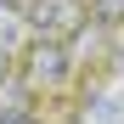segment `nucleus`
<instances>
[{
    "instance_id": "f257e3e1",
    "label": "nucleus",
    "mask_w": 124,
    "mask_h": 124,
    "mask_svg": "<svg viewBox=\"0 0 124 124\" xmlns=\"http://www.w3.org/2000/svg\"><path fill=\"white\" fill-rule=\"evenodd\" d=\"M68 73H73V51H68V39H45V34H34L28 45H23V85L39 96V90H62L68 85Z\"/></svg>"
},
{
    "instance_id": "f03ea898",
    "label": "nucleus",
    "mask_w": 124,
    "mask_h": 124,
    "mask_svg": "<svg viewBox=\"0 0 124 124\" xmlns=\"http://www.w3.org/2000/svg\"><path fill=\"white\" fill-rule=\"evenodd\" d=\"M23 17L45 39H73L85 28V0H23Z\"/></svg>"
},
{
    "instance_id": "7ed1b4c3",
    "label": "nucleus",
    "mask_w": 124,
    "mask_h": 124,
    "mask_svg": "<svg viewBox=\"0 0 124 124\" xmlns=\"http://www.w3.org/2000/svg\"><path fill=\"white\" fill-rule=\"evenodd\" d=\"M90 11L101 23H124V0H90Z\"/></svg>"
},
{
    "instance_id": "20e7f679",
    "label": "nucleus",
    "mask_w": 124,
    "mask_h": 124,
    "mask_svg": "<svg viewBox=\"0 0 124 124\" xmlns=\"http://www.w3.org/2000/svg\"><path fill=\"white\" fill-rule=\"evenodd\" d=\"M0 124H34V113L28 107H11V113H0Z\"/></svg>"
},
{
    "instance_id": "39448f33",
    "label": "nucleus",
    "mask_w": 124,
    "mask_h": 124,
    "mask_svg": "<svg viewBox=\"0 0 124 124\" xmlns=\"http://www.w3.org/2000/svg\"><path fill=\"white\" fill-rule=\"evenodd\" d=\"M118 68H124V39H118Z\"/></svg>"
}]
</instances>
